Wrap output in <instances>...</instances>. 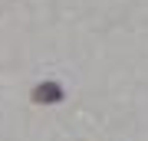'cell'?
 Masks as SVG:
<instances>
[{
    "mask_svg": "<svg viewBox=\"0 0 148 141\" xmlns=\"http://www.w3.org/2000/svg\"><path fill=\"white\" fill-rule=\"evenodd\" d=\"M33 99H36V102H43V105H49V102H59V99H63V89H59L56 82H43V85H36Z\"/></svg>",
    "mask_w": 148,
    "mask_h": 141,
    "instance_id": "cell-1",
    "label": "cell"
}]
</instances>
